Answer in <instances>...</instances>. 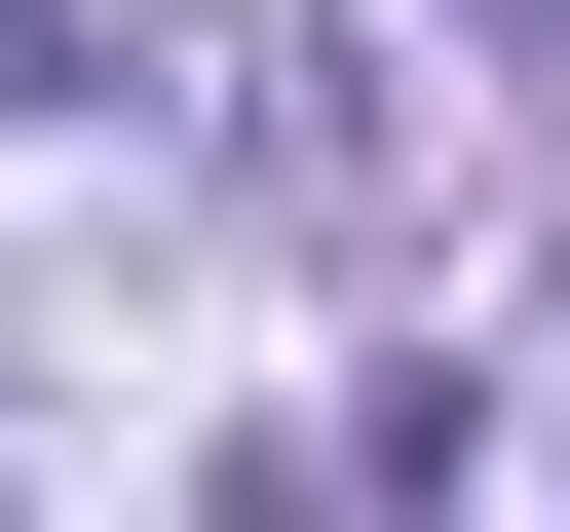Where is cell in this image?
Segmentation results:
<instances>
[{
    "instance_id": "obj_1",
    "label": "cell",
    "mask_w": 570,
    "mask_h": 532,
    "mask_svg": "<svg viewBox=\"0 0 570 532\" xmlns=\"http://www.w3.org/2000/svg\"><path fill=\"white\" fill-rule=\"evenodd\" d=\"M39 115H115V39H77V0H0V152H39Z\"/></svg>"
},
{
    "instance_id": "obj_2",
    "label": "cell",
    "mask_w": 570,
    "mask_h": 532,
    "mask_svg": "<svg viewBox=\"0 0 570 532\" xmlns=\"http://www.w3.org/2000/svg\"><path fill=\"white\" fill-rule=\"evenodd\" d=\"M419 39H532V0H419Z\"/></svg>"
}]
</instances>
